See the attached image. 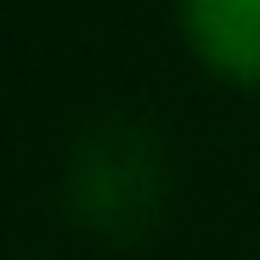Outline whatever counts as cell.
Segmentation results:
<instances>
[{
    "mask_svg": "<svg viewBox=\"0 0 260 260\" xmlns=\"http://www.w3.org/2000/svg\"><path fill=\"white\" fill-rule=\"evenodd\" d=\"M187 17L215 68L260 79V0H187Z\"/></svg>",
    "mask_w": 260,
    "mask_h": 260,
    "instance_id": "obj_1",
    "label": "cell"
}]
</instances>
